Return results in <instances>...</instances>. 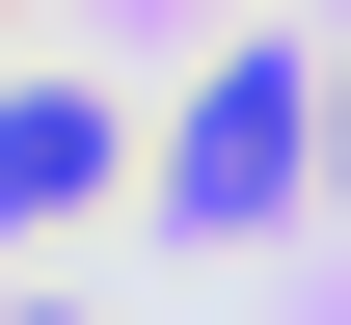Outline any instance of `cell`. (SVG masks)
I'll return each instance as SVG.
<instances>
[{"label":"cell","instance_id":"6da1fadb","mask_svg":"<svg viewBox=\"0 0 351 325\" xmlns=\"http://www.w3.org/2000/svg\"><path fill=\"white\" fill-rule=\"evenodd\" d=\"M298 136H324V82H298V54H243V82L162 136V217H270V190H298Z\"/></svg>","mask_w":351,"mask_h":325},{"label":"cell","instance_id":"7a4b0ae2","mask_svg":"<svg viewBox=\"0 0 351 325\" xmlns=\"http://www.w3.org/2000/svg\"><path fill=\"white\" fill-rule=\"evenodd\" d=\"M82 190H108V82H27L0 109V217H82Z\"/></svg>","mask_w":351,"mask_h":325}]
</instances>
